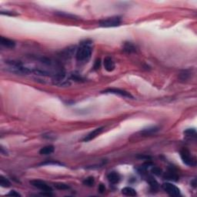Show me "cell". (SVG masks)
Instances as JSON below:
<instances>
[{
  "instance_id": "6da1fadb",
  "label": "cell",
  "mask_w": 197,
  "mask_h": 197,
  "mask_svg": "<svg viewBox=\"0 0 197 197\" xmlns=\"http://www.w3.org/2000/svg\"><path fill=\"white\" fill-rule=\"evenodd\" d=\"M92 56L91 43L88 41L81 42L79 47L77 49L76 57L79 62L80 63H86L90 60Z\"/></svg>"
},
{
  "instance_id": "7a4b0ae2",
  "label": "cell",
  "mask_w": 197,
  "mask_h": 197,
  "mask_svg": "<svg viewBox=\"0 0 197 197\" xmlns=\"http://www.w3.org/2000/svg\"><path fill=\"white\" fill-rule=\"evenodd\" d=\"M6 64L9 66L8 70L11 73L19 74V75H28L33 73V69L26 67L19 61H7Z\"/></svg>"
},
{
  "instance_id": "3957f363",
  "label": "cell",
  "mask_w": 197,
  "mask_h": 197,
  "mask_svg": "<svg viewBox=\"0 0 197 197\" xmlns=\"http://www.w3.org/2000/svg\"><path fill=\"white\" fill-rule=\"evenodd\" d=\"M121 24V18L119 16H113L110 18H106L105 19H102L99 22L98 25L101 27L104 28H110V27H116V26H120Z\"/></svg>"
},
{
  "instance_id": "277c9868",
  "label": "cell",
  "mask_w": 197,
  "mask_h": 197,
  "mask_svg": "<svg viewBox=\"0 0 197 197\" xmlns=\"http://www.w3.org/2000/svg\"><path fill=\"white\" fill-rule=\"evenodd\" d=\"M180 157L183 163L189 166H196V160L194 157L191 155L190 152L187 149L183 148V150L180 151Z\"/></svg>"
},
{
  "instance_id": "5b68a950",
  "label": "cell",
  "mask_w": 197,
  "mask_h": 197,
  "mask_svg": "<svg viewBox=\"0 0 197 197\" xmlns=\"http://www.w3.org/2000/svg\"><path fill=\"white\" fill-rule=\"evenodd\" d=\"M162 189L166 193L171 196H179L180 195V190L176 186L170 183H165L162 186Z\"/></svg>"
},
{
  "instance_id": "8992f818",
  "label": "cell",
  "mask_w": 197,
  "mask_h": 197,
  "mask_svg": "<svg viewBox=\"0 0 197 197\" xmlns=\"http://www.w3.org/2000/svg\"><path fill=\"white\" fill-rule=\"evenodd\" d=\"M30 184L36 188L39 189V190H42L43 192H48V193H51L53 191L51 186H49V185L46 184L45 182L42 180H39V179H34V180L30 181Z\"/></svg>"
},
{
  "instance_id": "52a82bcc",
  "label": "cell",
  "mask_w": 197,
  "mask_h": 197,
  "mask_svg": "<svg viewBox=\"0 0 197 197\" xmlns=\"http://www.w3.org/2000/svg\"><path fill=\"white\" fill-rule=\"evenodd\" d=\"M103 93H110V94H114V95L120 96L122 97H125V98H133V96L130 94V93L125 91V90H119V89H108V90H105Z\"/></svg>"
},
{
  "instance_id": "ba28073f",
  "label": "cell",
  "mask_w": 197,
  "mask_h": 197,
  "mask_svg": "<svg viewBox=\"0 0 197 197\" xmlns=\"http://www.w3.org/2000/svg\"><path fill=\"white\" fill-rule=\"evenodd\" d=\"M103 130H104V128L103 127L97 128V129L94 130L93 131H92L90 133L88 134L87 136H86L84 139H83V141L84 142H90V141L93 140V139L96 138L98 135H100Z\"/></svg>"
},
{
  "instance_id": "9c48e42d",
  "label": "cell",
  "mask_w": 197,
  "mask_h": 197,
  "mask_svg": "<svg viewBox=\"0 0 197 197\" xmlns=\"http://www.w3.org/2000/svg\"><path fill=\"white\" fill-rule=\"evenodd\" d=\"M164 178L166 179H168L170 181H177L179 179V176L177 174L176 170L174 168L171 167L168 170L164 175Z\"/></svg>"
},
{
  "instance_id": "30bf717a",
  "label": "cell",
  "mask_w": 197,
  "mask_h": 197,
  "mask_svg": "<svg viewBox=\"0 0 197 197\" xmlns=\"http://www.w3.org/2000/svg\"><path fill=\"white\" fill-rule=\"evenodd\" d=\"M103 64H104L105 70L107 72H113V70H115V62H113V59L110 58V57H106L104 59V61H103Z\"/></svg>"
},
{
  "instance_id": "8fae6325",
  "label": "cell",
  "mask_w": 197,
  "mask_h": 197,
  "mask_svg": "<svg viewBox=\"0 0 197 197\" xmlns=\"http://www.w3.org/2000/svg\"><path fill=\"white\" fill-rule=\"evenodd\" d=\"M108 180L109 182L113 184H116L120 181V176L119 173H117L116 172H112L109 175L107 176Z\"/></svg>"
},
{
  "instance_id": "7c38bea8",
  "label": "cell",
  "mask_w": 197,
  "mask_h": 197,
  "mask_svg": "<svg viewBox=\"0 0 197 197\" xmlns=\"http://www.w3.org/2000/svg\"><path fill=\"white\" fill-rule=\"evenodd\" d=\"M0 42H1V45H2L3 46L6 48H10V49L14 48L16 46V42L8 38H5L3 36L0 38Z\"/></svg>"
},
{
  "instance_id": "4fadbf2b",
  "label": "cell",
  "mask_w": 197,
  "mask_h": 197,
  "mask_svg": "<svg viewBox=\"0 0 197 197\" xmlns=\"http://www.w3.org/2000/svg\"><path fill=\"white\" fill-rule=\"evenodd\" d=\"M122 50L126 52V53H133L136 51V46H134L132 42H125L124 45H123Z\"/></svg>"
},
{
  "instance_id": "5bb4252c",
  "label": "cell",
  "mask_w": 197,
  "mask_h": 197,
  "mask_svg": "<svg viewBox=\"0 0 197 197\" xmlns=\"http://www.w3.org/2000/svg\"><path fill=\"white\" fill-rule=\"evenodd\" d=\"M158 130H159V128L156 127V126H153V127H150V128H147V129H144V130H142V131L140 132V133L143 136H150L156 133Z\"/></svg>"
},
{
  "instance_id": "9a60e30c",
  "label": "cell",
  "mask_w": 197,
  "mask_h": 197,
  "mask_svg": "<svg viewBox=\"0 0 197 197\" xmlns=\"http://www.w3.org/2000/svg\"><path fill=\"white\" fill-rule=\"evenodd\" d=\"M55 148L53 146H44L39 150V153L41 155H49V154H52L54 152Z\"/></svg>"
},
{
  "instance_id": "2e32d148",
  "label": "cell",
  "mask_w": 197,
  "mask_h": 197,
  "mask_svg": "<svg viewBox=\"0 0 197 197\" xmlns=\"http://www.w3.org/2000/svg\"><path fill=\"white\" fill-rule=\"evenodd\" d=\"M122 193L123 195L127 196H136L137 195L136 191L132 187H125L122 190Z\"/></svg>"
},
{
  "instance_id": "e0dca14e",
  "label": "cell",
  "mask_w": 197,
  "mask_h": 197,
  "mask_svg": "<svg viewBox=\"0 0 197 197\" xmlns=\"http://www.w3.org/2000/svg\"><path fill=\"white\" fill-rule=\"evenodd\" d=\"M148 183L150 184L151 190H153V191H156V190H157L158 188H159V183H158V182H157L155 179H153V177H149Z\"/></svg>"
},
{
  "instance_id": "ac0fdd59",
  "label": "cell",
  "mask_w": 197,
  "mask_h": 197,
  "mask_svg": "<svg viewBox=\"0 0 197 197\" xmlns=\"http://www.w3.org/2000/svg\"><path fill=\"white\" fill-rule=\"evenodd\" d=\"M0 185L2 187H9V186H11V183L9 182V180L8 179H6V177L2 176H0Z\"/></svg>"
},
{
  "instance_id": "d6986e66",
  "label": "cell",
  "mask_w": 197,
  "mask_h": 197,
  "mask_svg": "<svg viewBox=\"0 0 197 197\" xmlns=\"http://www.w3.org/2000/svg\"><path fill=\"white\" fill-rule=\"evenodd\" d=\"M94 183H95V180H94V178L92 176L88 177V178L85 179L84 181H83V184L86 186H90V187L93 186Z\"/></svg>"
},
{
  "instance_id": "ffe728a7",
  "label": "cell",
  "mask_w": 197,
  "mask_h": 197,
  "mask_svg": "<svg viewBox=\"0 0 197 197\" xmlns=\"http://www.w3.org/2000/svg\"><path fill=\"white\" fill-rule=\"evenodd\" d=\"M70 79L74 81H76V82H82V80H84V79L82 78L80 75L76 74V73H73V74H71Z\"/></svg>"
},
{
  "instance_id": "44dd1931",
  "label": "cell",
  "mask_w": 197,
  "mask_h": 197,
  "mask_svg": "<svg viewBox=\"0 0 197 197\" xmlns=\"http://www.w3.org/2000/svg\"><path fill=\"white\" fill-rule=\"evenodd\" d=\"M184 134H186L187 136H194L196 137V132L194 129H189V130H186L184 132Z\"/></svg>"
},
{
  "instance_id": "7402d4cb",
  "label": "cell",
  "mask_w": 197,
  "mask_h": 197,
  "mask_svg": "<svg viewBox=\"0 0 197 197\" xmlns=\"http://www.w3.org/2000/svg\"><path fill=\"white\" fill-rule=\"evenodd\" d=\"M56 15L59 16H62V17H66L68 19H75L76 18V16L72 14H67L66 13H62V12H60V13H56Z\"/></svg>"
},
{
  "instance_id": "603a6c76",
  "label": "cell",
  "mask_w": 197,
  "mask_h": 197,
  "mask_svg": "<svg viewBox=\"0 0 197 197\" xmlns=\"http://www.w3.org/2000/svg\"><path fill=\"white\" fill-rule=\"evenodd\" d=\"M55 186L57 189H59V190H68V189H70V186H68V185L62 183H56Z\"/></svg>"
},
{
  "instance_id": "cb8c5ba5",
  "label": "cell",
  "mask_w": 197,
  "mask_h": 197,
  "mask_svg": "<svg viewBox=\"0 0 197 197\" xmlns=\"http://www.w3.org/2000/svg\"><path fill=\"white\" fill-rule=\"evenodd\" d=\"M151 171L154 175H156V176H160L161 174H162V172L160 168H159V167H156V166L152 168Z\"/></svg>"
},
{
  "instance_id": "d4e9b609",
  "label": "cell",
  "mask_w": 197,
  "mask_h": 197,
  "mask_svg": "<svg viewBox=\"0 0 197 197\" xmlns=\"http://www.w3.org/2000/svg\"><path fill=\"white\" fill-rule=\"evenodd\" d=\"M41 165H59V166H62V163L57 161H47V162H42Z\"/></svg>"
},
{
  "instance_id": "484cf974",
  "label": "cell",
  "mask_w": 197,
  "mask_h": 197,
  "mask_svg": "<svg viewBox=\"0 0 197 197\" xmlns=\"http://www.w3.org/2000/svg\"><path fill=\"white\" fill-rule=\"evenodd\" d=\"M101 66V60L100 59H97L96 60L95 64H94V69L95 70H98Z\"/></svg>"
},
{
  "instance_id": "4316f807",
  "label": "cell",
  "mask_w": 197,
  "mask_h": 197,
  "mask_svg": "<svg viewBox=\"0 0 197 197\" xmlns=\"http://www.w3.org/2000/svg\"><path fill=\"white\" fill-rule=\"evenodd\" d=\"M189 77V73L186 71H184L183 73L180 74V78L183 79V80H186Z\"/></svg>"
},
{
  "instance_id": "83f0119b",
  "label": "cell",
  "mask_w": 197,
  "mask_h": 197,
  "mask_svg": "<svg viewBox=\"0 0 197 197\" xmlns=\"http://www.w3.org/2000/svg\"><path fill=\"white\" fill-rule=\"evenodd\" d=\"M98 190L100 193H103L105 192V190H106V187H105V186L103 184H100L99 186H98Z\"/></svg>"
},
{
  "instance_id": "f1b7e54d",
  "label": "cell",
  "mask_w": 197,
  "mask_h": 197,
  "mask_svg": "<svg viewBox=\"0 0 197 197\" xmlns=\"http://www.w3.org/2000/svg\"><path fill=\"white\" fill-rule=\"evenodd\" d=\"M9 196H21V195L19 193H17L16 191H15V190H12L10 191V193H8Z\"/></svg>"
},
{
  "instance_id": "f546056e",
  "label": "cell",
  "mask_w": 197,
  "mask_h": 197,
  "mask_svg": "<svg viewBox=\"0 0 197 197\" xmlns=\"http://www.w3.org/2000/svg\"><path fill=\"white\" fill-rule=\"evenodd\" d=\"M1 14L2 15H9V16H16V14L13 13H12V12H3V11H1Z\"/></svg>"
},
{
  "instance_id": "4dcf8cb0",
  "label": "cell",
  "mask_w": 197,
  "mask_h": 197,
  "mask_svg": "<svg viewBox=\"0 0 197 197\" xmlns=\"http://www.w3.org/2000/svg\"><path fill=\"white\" fill-rule=\"evenodd\" d=\"M1 153L3 154V155H8V153L6 150H4V148L2 146H1Z\"/></svg>"
}]
</instances>
